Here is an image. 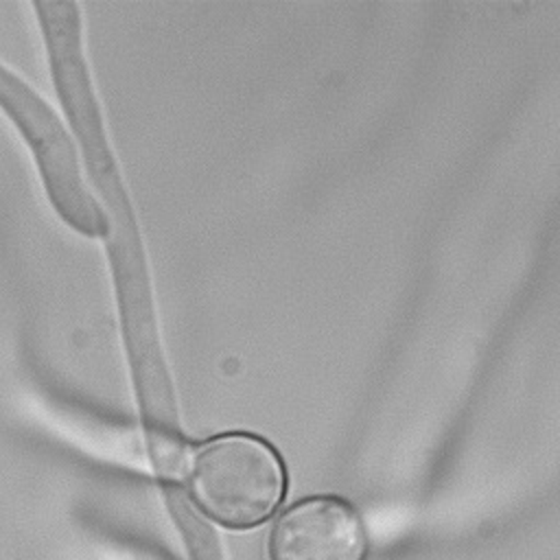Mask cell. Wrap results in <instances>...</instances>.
Instances as JSON below:
<instances>
[{
  "label": "cell",
  "instance_id": "1",
  "mask_svg": "<svg viewBox=\"0 0 560 560\" xmlns=\"http://www.w3.org/2000/svg\"><path fill=\"white\" fill-rule=\"evenodd\" d=\"M195 503L228 527L265 521L284 494V468L276 451L245 433L214 438L186 464Z\"/></svg>",
  "mask_w": 560,
  "mask_h": 560
},
{
  "label": "cell",
  "instance_id": "2",
  "mask_svg": "<svg viewBox=\"0 0 560 560\" xmlns=\"http://www.w3.org/2000/svg\"><path fill=\"white\" fill-rule=\"evenodd\" d=\"M0 103L33 147L57 212L81 234H107V217L88 192L70 136L48 105L2 66Z\"/></svg>",
  "mask_w": 560,
  "mask_h": 560
},
{
  "label": "cell",
  "instance_id": "3",
  "mask_svg": "<svg viewBox=\"0 0 560 560\" xmlns=\"http://www.w3.org/2000/svg\"><path fill=\"white\" fill-rule=\"evenodd\" d=\"M365 538L352 508L337 499H306L271 529V560H361Z\"/></svg>",
  "mask_w": 560,
  "mask_h": 560
}]
</instances>
